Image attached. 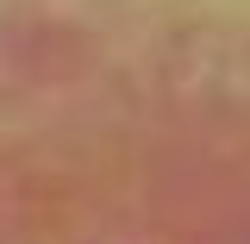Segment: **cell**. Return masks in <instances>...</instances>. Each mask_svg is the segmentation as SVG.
Wrapping results in <instances>:
<instances>
[]
</instances>
